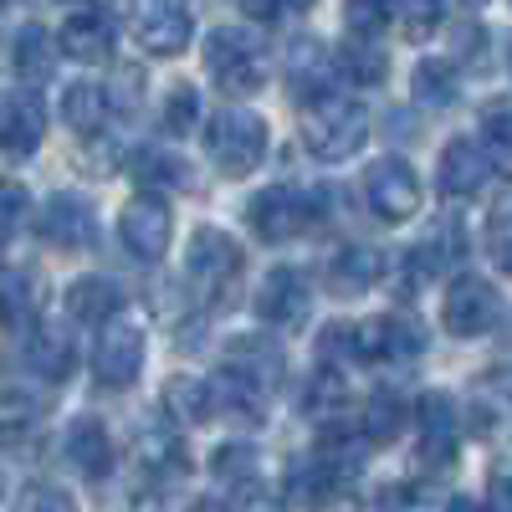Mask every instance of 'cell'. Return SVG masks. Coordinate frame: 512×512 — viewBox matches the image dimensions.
Wrapping results in <instances>:
<instances>
[{
	"mask_svg": "<svg viewBox=\"0 0 512 512\" xmlns=\"http://www.w3.org/2000/svg\"><path fill=\"white\" fill-rule=\"evenodd\" d=\"M400 431H405V405H400L395 395H374V400L364 405V441L390 446Z\"/></svg>",
	"mask_w": 512,
	"mask_h": 512,
	"instance_id": "cell-31",
	"label": "cell"
},
{
	"mask_svg": "<svg viewBox=\"0 0 512 512\" xmlns=\"http://www.w3.org/2000/svg\"><path fill=\"white\" fill-rule=\"evenodd\" d=\"M11 62H16V72L26 77V82H41V77H52V36L41 31V26H21V36H16V47H11Z\"/></svg>",
	"mask_w": 512,
	"mask_h": 512,
	"instance_id": "cell-29",
	"label": "cell"
},
{
	"mask_svg": "<svg viewBox=\"0 0 512 512\" xmlns=\"http://www.w3.org/2000/svg\"><path fill=\"white\" fill-rule=\"evenodd\" d=\"M41 415H47V400H36L31 390H0V441L6 446L31 441Z\"/></svg>",
	"mask_w": 512,
	"mask_h": 512,
	"instance_id": "cell-23",
	"label": "cell"
},
{
	"mask_svg": "<svg viewBox=\"0 0 512 512\" xmlns=\"http://www.w3.org/2000/svg\"><path fill=\"white\" fill-rule=\"evenodd\" d=\"M364 200L379 221H410L420 210V180L405 159H374L364 169Z\"/></svg>",
	"mask_w": 512,
	"mask_h": 512,
	"instance_id": "cell-7",
	"label": "cell"
},
{
	"mask_svg": "<svg viewBox=\"0 0 512 512\" xmlns=\"http://www.w3.org/2000/svg\"><path fill=\"white\" fill-rule=\"evenodd\" d=\"M57 47H62V57H72L82 67H98L113 57V21L103 11H72L57 31Z\"/></svg>",
	"mask_w": 512,
	"mask_h": 512,
	"instance_id": "cell-15",
	"label": "cell"
},
{
	"mask_svg": "<svg viewBox=\"0 0 512 512\" xmlns=\"http://www.w3.org/2000/svg\"><path fill=\"white\" fill-rule=\"evenodd\" d=\"M221 512H287V507H282V497L267 482H241Z\"/></svg>",
	"mask_w": 512,
	"mask_h": 512,
	"instance_id": "cell-40",
	"label": "cell"
},
{
	"mask_svg": "<svg viewBox=\"0 0 512 512\" xmlns=\"http://www.w3.org/2000/svg\"><path fill=\"white\" fill-rule=\"evenodd\" d=\"M451 512H487V507H482V502H456Z\"/></svg>",
	"mask_w": 512,
	"mask_h": 512,
	"instance_id": "cell-46",
	"label": "cell"
},
{
	"mask_svg": "<svg viewBox=\"0 0 512 512\" xmlns=\"http://www.w3.org/2000/svg\"><path fill=\"white\" fill-rule=\"evenodd\" d=\"M118 236L128 246V256H139V262H159L169 251V236H175V216H169V205L154 200V195H139L123 205L118 216Z\"/></svg>",
	"mask_w": 512,
	"mask_h": 512,
	"instance_id": "cell-11",
	"label": "cell"
},
{
	"mask_svg": "<svg viewBox=\"0 0 512 512\" xmlns=\"http://www.w3.org/2000/svg\"><path fill=\"white\" fill-rule=\"evenodd\" d=\"M205 67H210V77H216V88L226 98H251L267 82V62L256 52V41L236 26H221V31L205 36Z\"/></svg>",
	"mask_w": 512,
	"mask_h": 512,
	"instance_id": "cell-3",
	"label": "cell"
},
{
	"mask_svg": "<svg viewBox=\"0 0 512 512\" xmlns=\"http://www.w3.org/2000/svg\"><path fill=\"white\" fill-rule=\"evenodd\" d=\"M415 425H420V466H446L456 456V405L436 390L420 395Z\"/></svg>",
	"mask_w": 512,
	"mask_h": 512,
	"instance_id": "cell-16",
	"label": "cell"
},
{
	"mask_svg": "<svg viewBox=\"0 0 512 512\" xmlns=\"http://www.w3.org/2000/svg\"><path fill=\"white\" fill-rule=\"evenodd\" d=\"M26 210H31L26 185H16V180H0V236H11V231L26 221Z\"/></svg>",
	"mask_w": 512,
	"mask_h": 512,
	"instance_id": "cell-42",
	"label": "cell"
},
{
	"mask_svg": "<svg viewBox=\"0 0 512 512\" xmlns=\"http://www.w3.org/2000/svg\"><path fill=\"white\" fill-rule=\"evenodd\" d=\"M36 231H41V241L57 246V251H77V246H93L98 216H93V205L82 195H52L47 205H41Z\"/></svg>",
	"mask_w": 512,
	"mask_h": 512,
	"instance_id": "cell-13",
	"label": "cell"
},
{
	"mask_svg": "<svg viewBox=\"0 0 512 512\" xmlns=\"http://www.w3.org/2000/svg\"><path fill=\"white\" fill-rule=\"evenodd\" d=\"M441 318L456 338H482L497 328L502 318V297L487 277H456L446 287V303H441Z\"/></svg>",
	"mask_w": 512,
	"mask_h": 512,
	"instance_id": "cell-8",
	"label": "cell"
},
{
	"mask_svg": "<svg viewBox=\"0 0 512 512\" xmlns=\"http://www.w3.org/2000/svg\"><path fill=\"white\" fill-rule=\"evenodd\" d=\"M236 6H241L251 21H272V16H277V0H236Z\"/></svg>",
	"mask_w": 512,
	"mask_h": 512,
	"instance_id": "cell-45",
	"label": "cell"
},
{
	"mask_svg": "<svg viewBox=\"0 0 512 512\" xmlns=\"http://www.w3.org/2000/svg\"><path fill=\"white\" fill-rule=\"evenodd\" d=\"M205 149H210V159H216L221 175L241 180V175H251V169L267 159V118H256L246 108H226V113L210 118Z\"/></svg>",
	"mask_w": 512,
	"mask_h": 512,
	"instance_id": "cell-2",
	"label": "cell"
},
{
	"mask_svg": "<svg viewBox=\"0 0 512 512\" xmlns=\"http://www.w3.org/2000/svg\"><path fill=\"white\" fill-rule=\"evenodd\" d=\"M318 190L313 195H297L287 185H272L262 190L251 205H246V221L256 231V241H267V246H282V241H297V236H308L318 226Z\"/></svg>",
	"mask_w": 512,
	"mask_h": 512,
	"instance_id": "cell-4",
	"label": "cell"
},
{
	"mask_svg": "<svg viewBox=\"0 0 512 512\" xmlns=\"http://www.w3.org/2000/svg\"><path fill=\"white\" fill-rule=\"evenodd\" d=\"M482 149L492 159V169L512 180V103H492L482 113Z\"/></svg>",
	"mask_w": 512,
	"mask_h": 512,
	"instance_id": "cell-30",
	"label": "cell"
},
{
	"mask_svg": "<svg viewBox=\"0 0 512 512\" xmlns=\"http://www.w3.org/2000/svg\"><path fill=\"white\" fill-rule=\"evenodd\" d=\"M241 262H246L241 246L226 231H210V226H200L185 246V272L200 292H226L241 277Z\"/></svg>",
	"mask_w": 512,
	"mask_h": 512,
	"instance_id": "cell-10",
	"label": "cell"
},
{
	"mask_svg": "<svg viewBox=\"0 0 512 512\" xmlns=\"http://www.w3.org/2000/svg\"><path fill=\"white\" fill-rule=\"evenodd\" d=\"M333 67L344 72L349 82H359V88H379L384 72H390V62H384V52H379V41H369V36L344 41V47H338V57H333Z\"/></svg>",
	"mask_w": 512,
	"mask_h": 512,
	"instance_id": "cell-25",
	"label": "cell"
},
{
	"mask_svg": "<svg viewBox=\"0 0 512 512\" xmlns=\"http://www.w3.org/2000/svg\"><path fill=\"white\" fill-rule=\"evenodd\" d=\"M128 31H134V41L149 57H180L195 36V21L180 0H134Z\"/></svg>",
	"mask_w": 512,
	"mask_h": 512,
	"instance_id": "cell-6",
	"label": "cell"
},
{
	"mask_svg": "<svg viewBox=\"0 0 512 512\" xmlns=\"http://www.w3.org/2000/svg\"><path fill=\"white\" fill-rule=\"evenodd\" d=\"M308 308H313V287L297 267H277V272L262 277V287H256V313L272 328H303Z\"/></svg>",
	"mask_w": 512,
	"mask_h": 512,
	"instance_id": "cell-12",
	"label": "cell"
},
{
	"mask_svg": "<svg viewBox=\"0 0 512 512\" xmlns=\"http://www.w3.org/2000/svg\"><path fill=\"white\" fill-rule=\"evenodd\" d=\"M364 451H369V441H359V436H328L318 446V466H323V472L349 477V472H359V466H364Z\"/></svg>",
	"mask_w": 512,
	"mask_h": 512,
	"instance_id": "cell-36",
	"label": "cell"
},
{
	"mask_svg": "<svg viewBox=\"0 0 512 512\" xmlns=\"http://www.w3.org/2000/svg\"><path fill=\"white\" fill-rule=\"evenodd\" d=\"M108 113H113V103H108V88H98V82H72L62 93V118L77 134H98L108 123Z\"/></svg>",
	"mask_w": 512,
	"mask_h": 512,
	"instance_id": "cell-24",
	"label": "cell"
},
{
	"mask_svg": "<svg viewBox=\"0 0 512 512\" xmlns=\"http://www.w3.org/2000/svg\"><path fill=\"white\" fill-rule=\"evenodd\" d=\"M379 272H384V262H379L374 246H344L328 262V287L338 297H359V292H369L379 282Z\"/></svg>",
	"mask_w": 512,
	"mask_h": 512,
	"instance_id": "cell-20",
	"label": "cell"
},
{
	"mask_svg": "<svg viewBox=\"0 0 512 512\" xmlns=\"http://www.w3.org/2000/svg\"><path fill=\"white\" fill-rule=\"evenodd\" d=\"M128 169H134V180L144 190H185L190 185V169L180 154H164V149H139L134 159H128Z\"/></svg>",
	"mask_w": 512,
	"mask_h": 512,
	"instance_id": "cell-26",
	"label": "cell"
},
{
	"mask_svg": "<svg viewBox=\"0 0 512 512\" xmlns=\"http://www.w3.org/2000/svg\"><path fill=\"white\" fill-rule=\"evenodd\" d=\"M482 52V31L477 26H461V36H456V57H477Z\"/></svg>",
	"mask_w": 512,
	"mask_h": 512,
	"instance_id": "cell-44",
	"label": "cell"
},
{
	"mask_svg": "<svg viewBox=\"0 0 512 512\" xmlns=\"http://www.w3.org/2000/svg\"><path fill=\"white\" fill-rule=\"evenodd\" d=\"M390 507L395 512H436V497L420 487H400V492H390Z\"/></svg>",
	"mask_w": 512,
	"mask_h": 512,
	"instance_id": "cell-43",
	"label": "cell"
},
{
	"mask_svg": "<svg viewBox=\"0 0 512 512\" xmlns=\"http://www.w3.org/2000/svg\"><path fill=\"white\" fill-rule=\"evenodd\" d=\"M164 410H169V415H180L185 425H205L210 415H216V395H210V384H205V379L180 374V379H169V384H164Z\"/></svg>",
	"mask_w": 512,
	"mask_h": 512,
	"instance_id": "cell-27",
	"label": "cell"
},
{
	"mask_svg": "<svg viewBox=\"0 0 512 512\" xmlns=\"http://www.w3.org/2000/svg\"><path fill=\"white\" fill-rule=\"evenodd\" d=\"M410 88H415V103L425 108H446L456 98V72L446 62H420L415 77H410Z\"/></svg>",
	"mask_w": 512,
	"mask_h": 512,
	"instance_id": "cell-32",
	"label": "cell"
},
{
	"mask_svg": "<svg viewBox=\"0 0 512 512\" xmlns=\"http://www.w3.org/2000/svg\"><path fill=\"white\" fill-rule=\"evenodd\" d=\"M344 400H349V390H344V379H338V369H323L308 384V415H318V420L338 415V410H344Z\"/></svg>",
	"mask_w": 512,
	"mask_h": 512,
	"instance_id": "cell-39",
	"label": "cell"
},
{
	"mask_svg": "<svg viewBox=\"0 0 512 512\" xmlns=\"http://www.w3.org/2000/svg\"><path fill=\"white\" fill-rule=\"evenodd\" d=\"M287 6H297V11H308V6H313V0H287Z\"/></svg>",
	"mask_w": 512,
	"mask_h": 512,
	"instance_id": "cell-47",
	"label": "cell"
},
{
	"mask_svg": "<svg viewBox=\"0 0 512 512\" xmlns=\"http://www.w3.org/2000/svg\"><path fill=\"white\" fill-rule=\"evenodd\" d=\"M139 461L154 466L159 477H175V472H185V446H180V436H169V431H144Z\"/></svg>",
	"mask_w": 512,
	"mask_h": 512,
	"instance_id": "cell-34",
	"label": "cell"
},
{
	"mask_svg": "<svg viewBox=\"0 0 512 512\" xmlns=\"http://www.w3.org/2000/svg\"><path fill=\"white\" fill-rule=\"evenodd\" d=\"M47 139V108H41L36 93H16L6 108H0V154L6 159H31Z\"/></svg>",
	"mask_w": 512,
	"mask_h": 512,
	"instance_id": "cell-14",
	"label": "cell"
},
{
	"mask_svg": "<svg viewBox=\"0 0 512 512\" xmlns=\"http://www.w3.org/2000/svg\"><path fill=\"white\" fill-rule=\"evenodd\" d=\"M118 303H123V292H118L113 277H77L67 287V318L72 323L103 328L108 318H118Z\"/></svg>",
	"mask_w": 512,
	"mask_h": 512,
	"instance_id": "cell-19",
	"label": "cell"
},
{
	"mask_svg": "<svg viewBox=\"0 0 512 512\" xmlns=\"http://www.w3.org/2000/svg\"><path fill=\"white\" fill-rule=\"evenodd\" d=\"M144 369V328L128 318H108L93 344V379L103 390H128Z\"/></svg>",
	"mask_w": 512,
	"mask_h": 512,
	"instance_id": "cell-5",
	"label": "cell"
},
{
	"mask_svg": "<svg viewBox=\"0 0 512 512\" xmlns=\"http://www.w3.org/2000/svg\"><path fill=\"white\" fill-rule=\"evenodd\" d=\"M466 6H487V0H466Z\"/></svg>",
	"mask_w": 512,
	"mask_h": 512,
	"instance_id": "cell-48",
	"label": "cell"
},
{
	"mask_svg": "<svg viewBox=\"0 0 512 512\" xmlns=\"http://www.w3.org/2000/svg\"><path fill=\"white\" fill-rule=\"evenodd\" d=\"M67 461L77 466L82 477H108L113 472V436H108V425L93 420V415L72 420V431H67Z\"/></svg>",
	"mask_w": 512,
	"mask_h": 512,
	"instance_id": "cell-18",
	"label": "cell"
},
{
	"mask_svg": "<svg viewBox=\"0 0 512 512\" xmlns=\"http://www.w3.org/2000/svg\"><path fill=\"white\" fill-rule=\"evenodd\" d=\"M26 359L41 379H67L77 369V349H72V333L57 328V323H41L26 344Z\"/></svg>",
	"mask_w": 512,
	"mask_h": 512,
	"instance_id": "cell-21",
	"label": "cell"
},
{
	"mask_svg": "<svg viewBox=\"0 0 512 512\" xmlns=\"http://www.w3.org/2000/svg\"><path fill=\"white\" fill-rule=\"evenodd\" d=\"M41 308V282L31 272H0V328H26Z\"/></svg>",
	"mask_w": 512,
	"mask_h": 512,
	"instance_id": "cell-22",
	"label": "cell"
},
{
	"mask_svg": "<svg viewBox=\"0 0 512 512\" xmlns=\"http://www.w3.org/2000/svg\"><path fill=\"white\" fill-rule=\"evenodd\" d=\"M425 349V333L415 318H400V313H384V318H369V323H354V364H379V359H420Z\"/></svg>",
	"mask_w": 512,
	"mask_h": 512,
	"instance_id": "cell-9",
	"label": "cell"
},
{
	"mask_svg": "<svg viewBox=\"0 0 512 512\" xmlns=\"http://www.w3.org/2000/svg\"><path fill=\"white\" fill-rule=\"evenodd\" d=\"M487 169H492L487 149H477L472 139H451L446 154H441V169H436V185H441V195L466 200L487 185Z\"/></svg>",
	"mask_w": 512,
	"mask_h": 512,
	"instance_id": "cell-17",
	"label": "cell"
},
{
	"mask_svg": "<svg viewBox=\"0 0 512 512\" xmlns=\"http://www.w3.org/2000/svg\"><path fill=\"white\" fill-rule=\"evenodd\" d=\"M16 512H77V502L62 487H52V482H36V487H26L16 497Z\"/></svg>",
	"mask_w": 512,
	"mask_h": 512,
	"instance_id": "cell-41",
	"label": "cell"
},
{
	"mask_svg": "<svg viewBox=\"0 0 512 512\" xmlns=\"http://www.w3.org/2000/svg\"><path fill=\"white\" fill-rule=\"evenodd\" d=\"M369 139V108L364 103H349V98H318L303 118V144L313 159L323 164H338L359 154Z\"/></svg>",
	"mask_w": 512,
	"mask_h": 512,
	"instance_id": "cell-1",
	"label": "cell"
},
{
	"mask_svg": "<svg viewBox=\"0 0 512 512\" xmlns=\"http://www.w3.org/2000/svg\"><path fill=\"white\" fill-rule=\"evenodd\" d=\"M487 241H492L497 267L512 272V195L492 200V210H487Z\"/></svg>",
	"mask_w": 512,
	"mask_h": 512,
	"instance_id": "cell-37",
	"label": "cell"
},
{
	"mask_svg": "<svg viewBox=\"0 0 512 512\" xmlns=\"http://www.w3.org/2000/svg\"><path fill=\"white\" fill-rule=\"evenodd\" d=\"M441 0H400V26H405V36L410 41H425V36H436L441 31Z\"/></svg>",
	"mask_w": 512,
	"mask_h": 512,
	"instance_id": "cell-38",
	"label": "cell"
},
{
	"mask_svg": "<svg viewBox=\"0 0 512 512\" xmlns=\"http://www.w3.org/2000/svg\"><path fill=\"white\" fill-rule=\"evenodd\" d=\"M297 497H303L308 512H364V497H359L344 477H338V472H313Z\"/></svg>",
	"mask_w": 512,
	"mask_h": 512,
	"instance_id": "cell-28",
	"label": "cell"
},
{
	"mask_svg": "<svg viewBox=\"0 0 512 512\" xmlns=\"http://www.w3.org/2000/svg\"><path fill=\"white\" fill-rule=\"evenodd\" d=\"M395 16H400V0H349V6H344L349 31L354 36H369V41H379V31L390 26Z\"/></svg>",
	"mask_w": 512,
	"mask_h": 512,
	"instance_id": "cell-33",
	"label": "cell"
},
{
	"mask_svg": "<svg viewBox=\"0 0 512 512\" xmlns=\"http://www.w3.org/2000/svg\"><path fill=\"white\" fill-rule=\"evenodd\" d=\"M195 123H200V98H195L190 82H175L169 98H164V128L175 139H185V134H195Z\"/></svg>",
	"mask_w": 512,
	"mask_h": 512,
	"instance_id": "cell-35",
	"label": "cell"
}]
</instances>
